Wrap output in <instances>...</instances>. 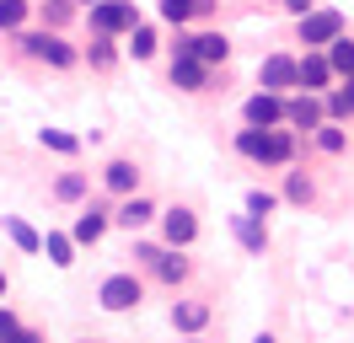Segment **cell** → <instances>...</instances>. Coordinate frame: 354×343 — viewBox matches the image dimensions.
<instances>
[{"label":"cell","mask_w":354,"mask_h":343,"mask_svg":"<svg viewBox=\"0 0 354 343\" xmlns=\"http://www.w3.org/2000/svg\"><path fill=\"white\" fill-rule=\"evenodd\" d=\"M0 231L11 236V241H17V247H22V252H44V236L32 231V225H27V220H17V214H6V220H0Z\"/></svg>","instance_id":"cell-19"},{"label":"cell","mask_w":354,"mask_h":343,"mask_svg":"<svg viewBox=\"0 0 354 343\" xmlns=\"http://www.w3.org/2000/svg\"><path fill=\"white\" fill-rule=\"evenodd\" d=\"M285 198L290 204H311V177L306 172H285Z\"/></svg>","instance_id":"cell-29"},{"label":"cell","mask_w":354,"mask_h":343,"mask_svg":"<svg viewBox=\"0 0 354 343\" xmlns=\"http://www.w3.org/2000/svg\"><path fill=\"white\" fill-rule=\"evenodd\" d=\"M322 113H328L333 124H349V118H354V102H349V91H344V86H333L328 97H322Z\"/></svg>","instance_id":"cell-22"},{"label":"cell","mask_w":354,"mask_h":343,"mask_svg":"<svg viewBox=\"0 0 354 343\" xmlns=\"http://www.w3.org/2000/svg\"><path fill=\"white\" fill-rule=\"evenodd\" d=\"M263 134H268V129H252V124H247L242 134H236V156H247V161H258V156H263Z\"/></svg>","instance_id":"cell-26"},{"label":"cell","mask_w":354,"mask_h":343,"mask_svg":"<svg viewBox=\"0 0 354 343\" xmlns=\"http://www.w3.org/2000/svg\"><path fill=\"white\" fill-rule=\"evenodd\" d=\"M188 343H204V338H188Z\"/></svg>","instance_id":"cell-43"},{"label":"cell","mask_w":354,"mask_h":343,"mask_svg":"<svg viewBox=\"0 0 354 343\" xmlns=\"http://www.w3.org/2000/svg\"><path fill=\"white\" fill-rule=\"evenodd\" d=\"M102 188L118 193V198H129V193H140V167H134L129 156H118V161H108L102 167Z\"/></svg>","instance_id":"cell-12"},{"label":"cell","mask_w":354,"mask_h":343,"mask_svg":"<svg viewBox=\"0 0 354 343\" xmlns=\"http://www.w3.org/2000/svg\"><path fill=\"white\" fill-rule=\"evenodd\" d=\"M172 86L204 91V86H209V64H204L199 54H172Z\"/></svg>","instance_id":"cell-11"},{"label":"cell","mask_w":354,"mask_h":343,"mask_svg":"<svg viewBox=\"0 0 354 343\" xmlns=\"http://www.w3.org/2000/svg\"><path fill=\"white\" fill-rule=\"evenodd\" d=\"M0 295H6V274H0Z\"/></svg>","instance_id":"cell-41"},{"label":"cell","mask_w":354,"mask_h":343,"mask_svg":"<svg viewBox=\"0 0 354 343\" xmlns=\"http://www.w3.org/2000/svg\"><path fill=\"white\" fill-rule=\"evenodd\" d=\"M301 27V43L306 48H328L333 38H344V11H333V6H317V11H306V17H295Z\"/></svg>","instance_id":"cell-1"},{"label":"cell","mask_w":354,"mask_h":343,"mask_svg":"<svg viewBox=\"0 0 354 343\" xmlns=\"http://www.w3.org/2000/svg\"><path fill=\"white\" fill-rule=\"evenodd\" d=\"M194 54L215 70V64L231 59V38H225V33H194Z\"/></svg>","instance_id":"cell-18"},{"label":"cell","mask_w":354,"mask_h":343,"mask_svg":"<svg viewBox=\"0 0 354 343\" xmlns=\"http://www.w3.org/2000/svg\"><path fill=\"white\" fill-rule=\"evenodd\" d=\"M242 118L252 129H279V124H285V97H274V91H252L247 107H242Z\"/></svg>","instance_id":"cell-7"},{"label":"cell","mask_w":354,"mask_h":343,"mask_svg":"<svg viewBox=\"0 0 354 343\" xmlns=\"http://www.w3.org/2000/svg\"><path fill=\"white\" fill-rule=\"evenodd\" d=\"M151 220H156V204L140 198V193H129V198L113 210V225H124V231H140V225H151Z\"/></svg>","instance_id":"cell-15"},{"label":"cell","mask_w":354,"mask_h":343,"mask_svg":"<svg viewBox=\"0 0 354 343\" xmlns=\"http://www.w3.org/2000/svg\"><path fill=\"white\" fill-rule=\"evenodd\" d=\"M86 59H91V70H113V59H118V54H113V38L97 33V43L86 48Z\"/></svg>","instance_id":"cell-31"},{"label":"cell","mask_w":354,"mask_h":343,"mask_svg":"<svg viewBox=\"0 0 354 343\" xmlns=\"http://www.w3.org/2000/svg\"><path fill=\"white\" fill-rule=\"evenodd\" d=\"M333 81H338V70H333L328 48H306V54H301V91H311V97H328Z\"/></svg>","instance_id":"cell-5"},{"label":"cell","mask_w":354,"mask_h":343,"mask_svg":"<svg viewBox=\"0 0 354 343\" xmlns=\"http://www.w3.org/2000/svg\"><path fill=\"white\" fill-rule=\"evenodd\" d=\"M161 236H167V247H194V236H199L194 210H167L161 214Z\"/></svg>","instance_id":"cell-13"},{"label":"cell","mask_w":354,"mask_h":343,"mask_svg":"<svg viewBox=\"0 0 354 343\" xmlns=\"http://www.w3.org/2000/svg\"><path fill=\"white\" fill-rule=\"evenodd\" d=\"M188 17H194V0H161V21H172V27H183Z\"/></svg>","instance_id":"cell-32"},{"label":"cell","mask_w":354,"mask_h":343,"mask_svg":"<svg viewBox=\"0 0 354 343\" xmlns=\"http://www.w3.org/2000/svg\"><path fill=\"white\" fill-rule=\"evenodd\" d=\"M86 343H102V338H86Z\"/></svg>","instance_id":"cell-42"},{"label":"cell","mask_w":354,"mask_h":343,"mask_svg":"<svg viewBox=\"0 0 354 343\" xmlns=\"http://www.w3.org/2000/svg\"><path fill=\"white\" fill-rule=\"evenodd\" d=\"M140 27V11H134V0H97L91 6V33H102V38H118V33H134Z\"/></svg>","instance_id":"cell-3"},{"label":"cell","mask_w":354,"mask_h":343,"mask_svg":"<svg viewBox=\"0 0 354 343\" xmlns=\"http://www.w3.org/2000/svg\"><path fill=\"white\" fill-rule=\"evenodd\" d=\"M11 343H44V333H32V327H22V333H17Z\"/></svg>","instance_id":"cell-37"},{"label":"cell","mask_w":354,"mask_h":343,"mask_svg":"<svg viewBox=\"0 0 354 343\" xmlns=\"http://www.w3.org/2000/svg\"><path fill=\"white\" fill-rule=\"evenodd\" d=\"M258 81H263V91L285 97V91H295V86H301V59H295V54H268L263 70H258Z\"/></svg>","instance_id":"cell-6"},{"label":"cell","mask_w":354,"mask_h":343,"mask_svg":"<svg viewBox=\"0 0 354 343\" xmlns=\"http://www.w3.org/2000/svg\"><path fill=\"white\" fill-rule=\"evenodd\" d=\"M290 17H306V11H317V0H279Z\"/></svg>","instance_id":"cell-35"},{"label":"cell","mask_w":354,"mask_h":343,"mask_svg":"<svg viewBox=\"0 0 354 343\" xmlns=\"http://www.w3.org/2000/svg\"><path fill=\"white\" fill-rule=\"evenodd\" d=\"M17 333H22V322H17V311H6V306H0V343H11Z\"/></svg>","instance_id":"cell-34"},{"label":"cell","mask_w":354,"mask_h":343,"mask_svg":"<svg viewBox=\"0 0 354 343\" xmlns=\"http://www.w3.org/2000/svg\"><path fill=\"white\" fill-rule=\"evenodd\" d=\"M81 193H86V172H65V177L54 183V198H59V204H75Z\"/></svg>","instance_id":"cell-25"},{"label":"cell","mask_w":354,"mask_h":343,"mask_svg":"<svg viewBox=\"0 0 354 343\" xmlns=\"http://www.w3.org/2000/svg\"><path fill=\"white\" fill-rule=\"evenodd\" d=\"M295 161V129H268L263 134V156H258V167H290Z\"/></svg>","instance_id":"cell-10"},{"label":"cell","mask_w":354,"mask_h":343,"mask_svg":"<svg viewBox=\"0 0 354 343\" xmlns=\"http://www.w3.org/2000/svg\"><path fill=\"white\" fill-rule=\"evenodd\" d=\"M27 21V0H0V33H17Z\"/></svg>","instance_id":"cell-30"},{"label":"cell","mask_w":354,"mask_h":343,"mask_svg":"<svg viewBox=\"0 0 354 343\" xmlns=\"http://www.w3.org/2000/svg\"><path fill=\"white\" fill-rule=\"evenodd\" d=\"M215 11V0H194V17H209Z\"/></svg>","instance_id":"cell-38"},{"label":"cell","mask_w":354,"mask_h":343,"mask_svg":"<svg viewBox=\"0 0 354 343\" xmlns=\"http://www.w3.org/2000/svg\"><path fill=\"white\" fill-rule=\"evenodd\" d=\"M172 327L188 333V338H199L204 327H209V300H177L172 306Z\"/></svg>","instance_id":"cell-14"},{"label":"cell","mask_w":354,"mask_h":343,"mask_svg":"<svg viewBox=\"0 0 354 343\" xmlns=\"http://www.w3.org/2000/svg\"><path fill=\"white\" fill-rule=\"evenodd\" d=\"M129 54H134V59H151V54H156V27H145V21L134 27V33H129Z\"/></svg>","instance_id":"cell-27"},{"label":"cell","mask_w":354,"mask_h":343,"mask_svg":"<svg viewBox=\"0 0 354 343\" xmlns=\"http://www.w3.org/2000/svg\"><path fill=\"white\" fill-rule=\"evenodd\" d=\"M108 225H113V210H102V204H91V210H81V214H75V225H70V236H75V247H97Z\"/></svg>","instance_id":"cell-8"},{"label":"cell","mask_w":354,"mask_h":343,"mask_svg":"<svg viewBox=\"0 0 354 343\" xmlns=\"http://www.w3.org/2000/svg\"><path fill=\"white\" fill-rule=\"evenodd\" d=\"M231 231H236V241H242V252L263 257V247H268V231H263V220H258V214H236V220H231Z\"/></svg>","instance_id":"cell-16"},{"label":"cell","mask_w":354,"mask_h":343,"mask_svg":"<svg viewBox=\"0 0 354 343\" xmlns=\"http://www.w3.org/2000/svg\"><path fill=\"white\" fill-rule=\"evenodd\" d=\"M151 274L161 279V284H183V279L194 274V263L183 257V247H172V252H156V263H151Z\"/></svg>","instance_id":"cell-17"},{"label":"cell","mask_w":354,"mask_h":343,"mask_svg":"<svg viewBox=\"0 0 354 343\" xmlns=\"http://www.w3.org/2000/svg\"><path fill=\"white\" fill-rule=\"evenodd\" d=\"M285 124H290V129H322V124H328V113H322V97H311V91L290 97V102H285Z\"/></svg>","instance_id":"cell-9"},{"label":"cell","mask_w":354,"mask_h":343,"mask_svg":"<svg viewBox=\"0 0 354 343\" xmlns=\"http://www.w3.org/2000/svg\"><path fill=\"white\" fill-rule=\"evenodd\" d=\"M344 91H349V102H354V75H349V81H344Z\"/></svg>","instance_id":"cell-39"},{"label":"cell","mask_w":354,"mask_h":343,"mask_svg":"<svg viewBox=\"0 0 354 343\" xmlns=\"http://www.w3.org/2000/svg\"><path fill=\"white\" fill-rule=\"evenodd\" d=\"M252 343H274V338H268V333H258V338H252Z\"/></svg>","instance_id":"cell-40"},{"label":"cell","mask_w":354,"mask_h":343,"mask_svg":"<svg viewBox=\"0 0 354 343\" xmlns=\"http://www.w3.org/2000/svg\"><path fill=\"white\" fill-rule=\"evenodd\" d=\"M317 150H322V156H344V150H349V134L328 118V124L317 129Z\"/></svg>","instance_id":"cell-23"},{"label":"cell","mask_w":354,"mask_h":343,"mask_svg":"<svg viewBox=\"0 0 354 343\" xmlns=\"http://www.w3.org/2000/svg\"><path fill=\"white\" fill-rule=\"evenodd\" d=\"M86 6H97V0H86Z\"/></svg>","instance_id":"cell-44"},{"label":"cell","mask_w":354,"mask_h":343,"mask_svg":"<svg viewBox=\"0 0 354 343\" xmlns=\"http://www.w3.org/2000/svg\"><path fill=\"white\" fill-rule=\"evenodd\" d=\"M44 252H48V263H54V268H70V263H75V236L48 231V236H44Z\"/></svg>","instance_id":"cell-20"},{"label":"cell","mask_w":354,"mask_h":343,"mask_svg":"<svg viewBox=\"0 0 354 343\" xmlns=\"http://www.w3.org/2000/svg\"><path fill=\"white\" fill-rule=\"evenodd\" d=\"M328 59H333V70H338V81H349V75H354V38H349V33L328 43Z\"/></svg>","instance_id":"cell-21"},{"label":"cell","mask_w":354,"mask_h":343,"mask_svg":"<svg viewBox=\"0 0 354 343\" xmlns=\"http://www.w3.org/2000/svg\"><path fill=\"white\" fill-rule=\"evenodd\" d=\"M97 300H102V311H134V306L145 300V284L134 274H108L102 290H97Z\"/></svg>","instance_id":"cell-4"},{"label":"cell","mask_w":354,"mask_h":343,"mask_svg":"<svg viewBox=\"0 0 354 343\" xmlns=\"http://www.w3.org/2000/svg\"><path fill=\"white\" fill-rule=\"evenodd\" d=\"M156 252H161V247H151V241H140V247H134V257H140L145 268H151V263H156Z\"/></svg>","instance_id":"cell-36"},{"label":"cell","mask_w":354,"mask_h":343,"mask_svg":"<svg viewBox=\"0 0 354 343\" xmlns=\"http://www.w3.org/2000/svg\"><path fill=\"white\" fill-rule=\"evenodd\" d=\"M274 204H279V198H274L268 188H252V193H247V214H258V220H263V214H274Z\"/></svg>","instance_id":"cell-33"},{"label":"cell","mask_w":354,"mask_h":343,"mask_svg":"<svg viewBox=\"0 0 354 343\" xmlns=\"http://www.w3.org/2000/svg\"><path fill=\"white\" fill-rule=\"evenodd\" d=\"M70 17H75V0H44V27H54V33H59Z\"/></svg>","instance_id":"cell-28"},{"label":"cell","mask_w":354,"mask_h":343,"mask_svg":"<svg viewBox=\"0 0 354 343\" xmlns=\"http://www.w3.org/2000/svg\"><path fill=\"white\" fill-rule=\"evenodd\" d=\"M22 54H32V59H44V64H54V70H70V64L81 59L75 48H70L54 27H44V33H22Z\"/></svg>","instance_id":"cell-2"},{"label":"cell","mask_w":354,"mask_h":343,"mask_svg":"<svg viewBox=\"0 0 354 343\" xmlns=\"http://www.w3.org/2000/svg\"><path fill=\"white\" fill-rule=\"evenodd\" d=\"M38 145H44V150H59V156H75V150H81V140H75V134H65V129H38Z\"/></svg>","instance_id":"cell-24"}]
</instances>
